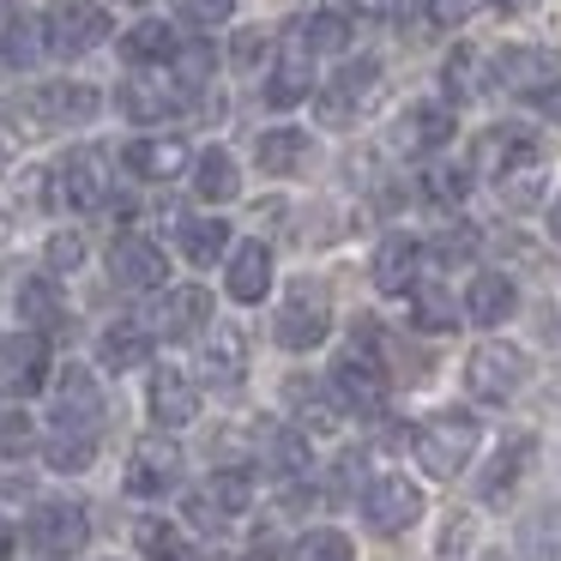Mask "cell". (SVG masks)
Wrapping results in <instances>:
<instances>
[{
	"mask_svg": "<svg viewBox=\"0 0 561 561\" xmlns=\"http://www.w3.org/2000/svg\"><path fill=\"white\" fill-rule=\"evenodd\" d=\"M411 453L428 477H459L477 453V423L465 411H435L423 428L411 435Z\"/></svg>",
	"mask_w": 561,
	"mask_h": 561,
	"instance_id": "obj_1",
	"label": "cell"
},
{
	"mask_svg": "<svg viewBox=\"0 0 561 561\" xmlns=\"http://www.w3.org/2000/svg\"><path fill=\"white\" fill-rule=\"evenodd\" d=\"M194 98V91L182 85V73L175 67H134V73L122 79V91H115V103H122V115L127 122H139V127H151V122H170L182 103Z\"/></svg>",
	"mask_w": 561,
	"mask_h": 561,
	"instance_id": "obj_2",
	"label": "cell"
},
{
	"mask_svg": "<svg viewBox=\"0 0 561 561\" xmlns=\"http://www.w3.org/2000/svg\"><path fill=\"white\" fill-rule=\"evenodd\" d=\"M332 332V302L320 284H290V296L278 302V320H272V339L284 344V351H314L320 339Z\"/></svg>",
	"mask_w": 561,
	"mask_h": 561,
	"instance_id": "obj_3",
	"label": "cell"
},
{
	"mask_svg": "<svg viewBox=\"0 0 561 561\" xmlns=\"http://www.w3.org/2000/svg\"><path fill=\"white\" fill-rule=\"evenodd\" d=\"M43 31H49V49L73 61V55H91L110 37V13H103L98 0H55L49 13H43Z\"/></svg>",
	"mask_w": 561,
	"mask_h": 561,
	"instance_id": "obj_4",
	"label": "cell"
},
{
	"mask_svg": "<svg viewBox=\"0 0 561 561\" xmlns=\"http://www.w3.org/2000/svg\"><path fill=\"white\" fill-rule=\"evenodd\" d=\"M85 537H91V519L73 501H43V507L31 513V549H37L43 561H73L79 549H85Z\"/></svg>",
	"mask_w": 561,
	"mask_h": 561,
	"instance_id": "obj_5",
	"label": "cell"
},
{
	"mask_svg": "<svg viewBox=\"0 0 561 561\" xmlns=\"http://www.w3.org/2000/svg\"><path fill=\"white\" fill-rule=\"evenodd\" d=\"M416 513H423V495H416L411 477H375V483L363 489V519H368V531H380V537L411 531Z\"/></svg>",
	"mask_w": 561,
	"mask_h": 561,
	"instance_id": "obj_6",
	"label": "cell"
},
{
	"mask_svg": "<svg viewBox=\"0 0 561 561\" xmlns=\"http://www.w3.org/2000/svg\"><path fill=\"white\" fill-rule=\"evenodd\" d=\"M465 387L489 404L513 399L525 387V351H513V344H477L471 363H465Z\"/></svg>",
	"mask_w": 561,
	"mask_h": 561,
	"instance_id": "obj_7",
	"label": "cell"
},
{
	"mask_svg": "<svg viewBox=\"0 0 561 561\" xmlns=\"http://www.w3.org/2000/svg\"><path fill=\"white\" fill-rule=\"evenodd\" d=\"M43 380H49V339H43V332L0 339V392H7V399H31Z\"/></svg>",
	"mask_w": 561,
	"mask_h": 561,
	"instance_id": "obj_8",
	"label": "cell"
},
{
	"mask_svg": "<svg viewBox=\"0 0 561 561\" xmlns=\"http://www.w3.org/2000/svg\"><path fill=\"white\" fill-rule=\"evenodd\" d=\"M55 206L67 211H98L110 206V163H103V151H73V158L55 170Z\"/></svg>",
	"mask_w": 561,
	"mask_h": 561,
	"instance_id": "obj_9",
	"label": "cell"
},
{
	"mask_svg": "<svg viewBox=\"0 0 561 561\" xmlns=\"http://www.w3.org/2000/svg\"><path fill=\"white\" fill-rule=\"evenodd\" d=\"M380 91V61H344L339 79L320 85V122L327 127H351L356 110Z\"/></svg>",
	"mask_w": 561,
	"mask_h": 561,
	"instance_id": "obj_10",
	"label": "cell"
},
{
	"mask_svg": "<svg viewBox=\"0 0 561 561\" xmlns=\"http://www.w3.org/2000/svg\"><path fill=\"white\" fill-rule=\"evenodd\" d=\"M495 79H501V91H513V98H543V91L561 79V61L549 49H537V43H513V49L495 55Z\"/></svg>",
	"mask_w": 561,
	"mask_h": 561,
	"instance_id": "obj_11",
	"label": "cell"
},
{
	"mask_svg": "<svg viewBox=\"0 0 561 561\" xmlns=\"http://www.w3.org/2000/svg\"><path fill=\"white\" fill-rule=\"evenodd\" d=\"M175 477H182L175 440L146 435L134 453H127V495H163V489H175Z\"/></svg>",
	"mask_w": 561,
	"mask_h": 561,
	"instance_id": "obj_12",
	"label": "cell"
},
{
	"mask_svg": "<svg viewBox=\"0 0 561 561\" xmlns=\"http://www.w3.org/2000/svg\"><path fill=\"white\" fill-rule=\"evenodd\" d=\"M163 272H170V260H163V248L146 242V236H122V242L110 248V278L122 284V290H158Z\"/></svg>",
	"mask_w": 561,
	"mask_h": 561,
	"instance_id": "obj_13",
	"label": "cell"
},
{
	"mask_svg": "<svg viewBox=\"0 0 561 561\" xmlns=\"http://www.w3.org/2000/svg\"><path fill=\"white\" fill-rule=\"evenodd\" d=\"M151 332L158 339H194V332H206L211 320V296L199 290V284H182V290H163V302L151 308Z\"/></svg>",
	"mask_w": 561,
	"mask_h": 561,
	"instance_id": "obj_14",
	"label": "cell"
},
{
	"mask_svg": "<svg viewBox=\"0 0 561 561\" xmlns=\"http://www.w3.org/2000/svg\"><path fill=\"white\" fill-rule=\"evenodd\" d=\"M55 416H61V428H98L103 423V392H98L91 368H61V380H55Z\"/></svg>",
	"mask_w": 561,
	"mask_h": 561,
	"instance_id": "obj_15",
	"label": "cell"
},
{
	"mask_svg": "<svg viewBox=\"0 0 561 561\" xmlns=\"http://www.w3.org/2000/svg\"><path fill=\"white\" fill-rule=\"evenodd\" d=\"M31 110H37L43 127H79L103 110V98L91 85H79V79H61V85H43L37 98H31Z\"/></svg>",
	"mask_w": 561,
	"mask_h": 561,
	"instance_id": "obj_16",
	"label": "cell"
},
{
	"mask_svg": "<svg viewBox=\"0 0 561 561\" xmlns=\"http://www.w3.org/2000/svg\"><path fill=\"white\" fill-rule=\"evenodd\" d=\"M332 387H339V399L351 404L356 416L387 411V368H375V363L363 368V356H344V363L332 368Z\"/></svg>",
	"mask_w": 561,
	"mask_h": 561,
	"instance_id": "obj_17",
	"label": "cell"
},
{
	"mask_svg": "<svg viewBox=\"0 0 561 561\" xmlns=\"http://www.w3.org/2000/svg\"><path fill=\"white\" fill-rule=\"evenodd\" d=\"M453 110L447 103H416V110L399 115V127H392V146L399 151H440L453 139Z\"/></svg>",
	"mask_w": 561,
	"mask_h": 561,
	"instance_id": "obj_18",
	"label": "cell"
},
{
	"mask_svg": "<svg viewBox=\"0 0 561 561\" xmlns=\"http://www.w3.org/2000/svg\"><path fill=\"white\" fill-rule=\"evenodd\" d=\"M151 416H158V428H187L199 416V387L182 368H158L151 375Z\"/></svg>",
	"mask_w": 561,
	"mask_h": 561,
	"instance_id": "obj_19",
	"label": "cell"
},
{
	"mask_svg": "<svg viewBox=\"0 0 561 561\" xmlns=\"http://www.w3.org/2000/svg\"><path fill=\"white\" fill-rule=\"evenodd\" d=\"M308 91H314V55H308L302 43L284 37V55H278V67H272V79H266V103L272 110H296Z\"/></svg>",
	"mask_w": 561,
	"mask_h": 561,
	"instance_id": "obj_20",
	"label": "cell"
},
{
	"mask_svg": "<svg viewBox=\"0 0 561 561\" xmlns=\"http://www.w3.org/2000/svg\"><path fill=\"white\" fill-rule=\"evenodd\" d=\"M224 290L236 296V302H266V290H272V248L266 242H242L230 254V272H224Z\"/></svg>",
	"mask_w": 561,
	"mask_h": 561,
	"instance_id": "obj_21",
	"label": "cell"
},
{
	"mask_svg": "<svg viewBox=\"0 0 561 561\" xmlns=\"http://www.w3.org/2000/svg\"><path fill=\"white\" fill-rule=\"evenodd\" d=\"M248 501H254V483H248L242 471H218L194 501H187V513H194L199 525H218V519H236V513H248Z\"/></svg>",
	"mask_w": 561,
	"mask_h": 561,
	"instance_id": "obj_22",
	"label": "cell"
},
{
	"mask_svg": "<svg viewBox=\"0 0 561 561\" xmlns=\"http://www.w3.org/2000/svg\"><path fill=\"white\" fill-rule=\"evenodd\" d=\"M416 266H423V248H416L411 236H387V242L375 248V290L380 296L416 290Z\"/></svg>",
	"mask_w": 561,
	"mask_h": 561,
	"instance_id": "obj_23",
	"label": "cell"
},
{
	"mask_svg": "<svg viewBox=\"0 0 561 561\" xmlns=\"http://www.w3.org/2000/svg\"><path fill=\"white\" fill-rule=\"evenodd\" d=\"M151 320H115L110 332H103V344H98V356H103V368H115V375H127V368H146L151 363Z\"/></svg>",
	"mask_w": 561,
	"mask_h": 561,
	"instance_id": "obj_24",
	"label": "cell"
},
{
	"mask_svg": "<svg viewBox=\"0 0 561 561\" xmlns=\"http://www.w3.org/2000/svg\"><path fill=\"white\" fill-rule=\"evenodd\" d=\"M122 163L139 175V182H175L187 170V146L182 139H134L122 151Z\"/></svg>",
	"mask_w": 561,
	"mask_h": 561,
	"instance_id": "obj_25",
	"label": "cell"
},
{
	"mask_svg": "<svg viewBox=\"0 0 561 561\" xmlns=\"http://www.w3.org/2000/svg\"><path fill=\"white\" fill-rule=\"evenodd\" d=\"M199 368H206L211 387H242V375H248V344H242V332H236V327H211L206 351H199Z\"/></svg>",
	"mask_w": 561,
	"mask_h": 561,
	"instance_id": "obj_26",
	"label": "cell"
},
{
	"mask_svg": "<svg viewBox=\"0 0 561 561\" xmlns=\"http://www.w3.org/2000/svg\"><path fill=\"white\" fill-rule=\"evenodd\" d=\"M507 314H513V278L477 272V278L465 284V320H471V327H501Z\"/></svg>",
	"mask_w": 561,
	"mask_h": 561,
	"instance_id": "obj_27",
	"label": "cell"
},
{
	"mask_svg": "<svg viewBox=\"0 0 561 561\" xmlns=\"http://www.w3.org/2000/svg\"><path fill=\"white\" fill-rule=\"evenodd\" d=\"M308 151H314V139H308L302 127H266V134L254 139V158L266 175H296L308 163Z\"/></svg>",
	"mask_w": 561,
	"mask_h": 561,
	"instance_id": "obj_28",
	"label": "cell"
},
{
	"mask_svg": "<svg viewBox=\"0 0 561 561\" xmlns=\"http://www.w3.org/2000/svg\"><path fill=\"white\" fill-rule=\"evenodd\" d=\"M194 194L206 199V206H230V199L242 194V170H236V158L224 146H211L194 158Z\"/></svg>",
	"mask_w": 561,
	"mask_h": 561,
	"instance_id": "obj_29",
	"label": "cell"
},
{
	"mask_svg": "<svg viewBox=\"0 0 561 561\" xmlns=\"http://www.w3.org/2000/svg\"><path fill=\"white\" fill-rule=\"evenodd\" d=\"M284 37L302 43L314 61H320V55H344V43H351V19H344V13H302Z\"/></svg>",
	"mask_w": 561,
	"mask_h": 561,
	"instance_id": "obj_30",
	"label": "cell"
},
{
	"mask_svg": "<svg viewBox=\"0 0 561 561\" xmlns=\"http://www.w3.org/2000/svg\"><path fill=\"white\" fill-rule=\"evenodd\" d=\"M175 49H182V37H175V25H163V19H139V25L122 37V55H127L134 67L175 61Z\"/></svg>",
	"mask_w": 561,
	"mask_h": 561,
	"instance_id": "obj_31",
	"label": "cell"
},
{
	"mask_svg": "<svg viewBox=\"0 0 561 561\" xmlns=\"http://www.w3.org/2000/svg\"><path fill=\"white\" fill-rule=\"evenodd\" d=\"M525 158H537V139L525 134V127H495V134L477 139V170H489V175L513 170V163H525Z\"/></svg>",
	"mask_w": 561,
	"mask_h": 561,
	"instance_id": "obj_32",
	"label": "cell"
},
{
	"mask_svg": "<svg viewBox=\"0 0 561 561\" xmlns=\"http://www.w3.org/2000/svg\"><path fill=\"white\" fill-rule=\"evenodd\" d=\"M290 416L302 428H332L339 423V387H314V380H290Z\"/></svg>",
	"mask_w": 561,
	"mask_h": 561,
	"instance_id": "obj_33",
	"label": "cell"
},
{
	"mask_svg": "<svg viewBox=\"0 0 561 561\" xmlns=\"http://www.w3.org/2000/svg\"><path fill=\"white\" fill-rule=\"evenodd\" d=\"M19 314L31 320V332H61L67 327V308H61V296H55V284L49 278H31V284H19Z\"/></svg>",
	"mask_w": 561,
	"mask_h": 561,
	"instance_id": "obj_34",
	"label": "cell"
},
{
	"mask_svg": "<svg viewBox=\"0 0 561 561\" xmlns=\"http://www.w3.org/2000/svg\"><path fill=\"white\" fill-rule=\"evenodd\" d=\"M224 248H230V224L224 218H187L182 224V254L194 260V266H218Z\"/></svg>",
	"mask_w": 561,
	"mask_h": 561,
	"instance_id": "obj_35",
	"label": "cell"
},
{
	"mask_svg": "<svg viewBox=\"0 0 561 561\" xmlns=\"http://www.w3.org/2000/svg\"><path fill=\"white\" fill-rule=\"evenodd\" d=\"M537 199H543V151L513 163V170H501V206L507 211H531Z\"/></svg>",
	"mask_w": 561,
	"mask_h": 561,
	"instance_id": "obj_36",
	"label": "cell"
},
{
	"mask_svg": "<svg viewBox=\"0 0 561 561\" xmlns=\"http://www.w3.org/2000/svg\"><path fill=\"white\" fill-rule=\"evenodd\" d=\"M43 459H49V471L79 477V471H91V459H98V440H91V428L85 435H79V428H61V435L43 447Z\"/></svg>",
	"mask_w": 561,
	"mask_h": 561,
	"instance_id": "obj_37",
	"label": "cell"
},
{
	"mask_svg": "<svg viewBox=\"0 0 561 561\" xmlns=\"http://www.w3.org/2000/svg\"><path fill=\"white\" fill-rule=\"evenodd\" d=\"M43 49H49V31L37 25V19H19V25H7V37H0V61L7 67H37L43 61Z\"/></svg>",
	"mask_w": 561,
	"mask_h": 561,
	"instance_id": "obj_38",
	"label": "cell"
},
{
	"mask_svg": "<svg viewBox=\"0 0 561 561\" xmlns=\"http://www.w3.org/2000/svg\"><path fill=\"white\" fill-rule=\"evenodd\" d=\"M411 308H416V327H423V332H447V327H459V314H465L440 284H416V302Z\"/></svg>",
	"mask_w": 561,
	"mask_h": 561,
	"instance_id": "obj_39",
	"label": "cell"
},
{
	"mask_svg": "<svg viewBox=\"0 0 561 561\" xmlns=\"http://www.w3.org/2000/svg\"><path fill=\"white\" fill-rule=\"evenodd\" d=\"M266 465L278 477H302L314 459H308V440L296 435V428H272V435H266Z\"/></svg>",
	"mask_w": 561,
	"mask_h": 561,
	"instance_id": "obj_40",
	"label": "cell"
},
{
	"mask_svg": "<svg viewBox=\"0 0 561 561\" xmlns=\"http://www.w3.org/2000/svg\"><path fill=\"white\" fill-rule=\"evenodd\" d=\"M290 561H356V549H351V537H344V531L320 525V531H302V537H296Z\"/></svg>",
	"mask_w": 561,
	"mask_h": 561,
	"instance_id": "obj_41",
	"label": "cell"
},
{
	"mask_svg": "<svg viewBox=\"0 0 561 561\" xmlns=\"http://www.w3.org/2000/svg\"><path fill=\"white\" fill-rule=\"evenodd\" d=\"M139 549H146L151 561H194L187 556V543H182V531H175L170 519H139Z\"/></svg>",
	"mask_w": 561,
	"mask_h": 561,
	"instance_id": "obj_42",
	"label": "cell"
},
{
	"mask_svg": "<svg viewBox=\"0 0 561 561\" xmlns=\"http://www.w3.org/2000/svg\"><path fill=\"white\" fill-rule=\"evenodd\" d=\"M423 194L440 199V206H465V194H471V170H459V163H435V170H423Z\"/></svg>",
	"mask_w": 561,
	"mask_h": 561,
	"instance_id": "obj_43",
	"label": "cell"
},
{
	"mask_svg": "<svg viewBox=\"0 0 561 561\" xmlns=\"http://www.w3.org/2000/svg\"><path fill=\"white\" fill-rule=\"evenodd\" d=\"M525 543H531L537 556L556 561V556H561V507H537L531 525H525Z\"/></svg>",
	"mask_w": 561,
	"mask_h": 561,
	"instance_id": "obj_44",
	"label": "cell"
},
{
	"mask_svg": "<svg viewBox=\"0 0 561 561\" xmlns=\"http://www.w3.org/2000/svg\"><path fill=\"white\" fill-rule=\"evenodd\" d=\"M525 459H531V440H519V447H501L495 471H483V495H507V483L519 477Z\"/></svg>",
	"mask_w": 561,
	"mask_h": 561,
	"instance_id": "obj_45",
	"label": "cell"
},
{
	"mask_svg": "<svg viewBox=\"0 0 561 561\" xmlns=\"http://www.w3.org/2000/svg\"><path fill=\"white\" fill-rule=\"evenodd\" d=\"M37 447V423L25 411H0V453H31Z\"/></svg>",
	"mask_w": 561,
	"mask_h": 561,
	"instance_id": "obj_46",
	"label": "cell"
},
{
	"mask_svg": "<svg viewBox=\"0 0 561 561\" xmlns=\"http://www.w3.org/2000/svg\"><path fill=\"white\" fill-rule=\"evenodd\" d=\"M266 49H272V31H236V37H230V67H242V73H248V67L266 61Z\"/></svg>",
	"mask_w": 561,
	"mask_h": 561,
	"instance_id": "obj_47",
	"label": "cell"
},
{
	"mask_svg": "<svg viewBox=\"0 0 561 561\" xmlns=\"http://www.w3.org/2000/svg\"><path fill=\"white\" fill-rule=\"evenodd\" d=\"M440 79H447L453 98H471V91H477V55L471 49H453L447 67H440Z\"/></svg>",
	"mask_w": 561,
	"mask_h": 561,
	"instance_id": "obj_48",
	"label": "cell"
},
{
	"mask_svg": "<svg viewBox=\"0 0 561 561\" xmlns=\"http://www.w3.org/2000/svg\"><path fill=\"white\" fill-rule=\"evenodd\" d=\"M423 13H428V25H435V31H459L465 19L477 13V0H423Z\"/></svg>",
	"mask_w": 561,
	"mask_h": 561,
	"instance_id": "obj_49",
	"label": "cell"
},
{
	"mask_svg": "<svg viewBox=\"0 0 561 561\" xmlns=\"http://www.w3.org/2000/svg\"><path fill=\"white\" fill-rule=\"evenodd\" d=\"M79 266H85V242L73 230L49 236V272H79Z\"/></svg>",
	"mask_w": 561,
	"mask_h": 561,
	"instance_id": "obj_50",
	"label": "cell"
},
{
	"mask_svg": "<svg viewBox=\"0 0 561 561\" xmlns=\"http://www.w3.org/2000/svg\"><path fill=\"white\" fill-rule=\"evenodd\" d=\"M175 73H182L187 91H199V85H206V73H211V49H199V43H194V49H175Z\"/></svg>",
	"mask_w": 561,
	"mask_h": 561,
	"instance_id": "obj_51",
	"label": "cell"
},
{
	"mask_svg": "<svg viewBox=\"0 0 561 561\" xmlns=\"http://www.w3.org/2000/svg\"><path fill=\"white\" fill-rule=\"evenodd\" d=\"M471 543H477V525L459 513V519L447 525V537H440V561H465V556H471Z\"/></svg>",
	"mask_w": 561,
	"mask_h": 561,
	"instance_id": "obj_52",
	"label": "cell"
},
{
	"mask_svg": "<svg viewBox=\"0 0 561 561\" xmlns=\"http://www.w3.org/2000/svg\"><path fill=\"white\" fill-rule=\"evenodd\" d=\"M182 13L194 19V25H224V19L236 13V0H182Z\"/></svg>",
	"mask_w": 561,
	"mask_h": 561,
	"instance_id": "obj_53",
	"label": "cell"
},
{
	"mask_svg": "<svg viewBox=\"0 0 561 561\" xmlns=\"http://www.w3.org/2000/svg\"><path fill=\"white\" fill-rule=\"evenodd\" d=\"M543 110H549V122H561V79L543 91Z\"/></svg>",
	"mask_w": 561,
	"mask_h": 561,
	"instance_id": "obj_54",
	"label": "cell"
},
{
	"mask_svg": "<svg viewBox=\"0 0 561 561\" xmlns=\"http://www.w3.org/2000/svg\"><path fill=\"white\" fill-rule=\"evenodd\" d=\"M7 556H13V525L0 519V561H7Z\"/></svg>",
	"mask_w": 561,
	"mask_h": 561,
	"instance_id": "obj_55",
	"label": "cell"
},
{
	"mask_svg": "<svg viewBox=\"0 0 561 561\" xmlns=\"http://www.w3.org/2000/svg\"><path fill=\"white\" fill-rule=\"evenodd\" d=\"M549 236L561 242V194H556V206H549Z\"/></svg>",
	"mask_w": 561,
	"mask_h": 561,
	"instance_id": "obj_56",
	"label": "cell"
},
{
	"mask_svg": "<svg viewBox=\"0 0 561 561\" xmlns=\"http://www.w3.org/2000/svg\"><path fill=\"white\" fill-rule=\"evenodd\" d=\"M489 7H501V13H519V7H537V0H489Z\"/></svg>",
	"mask_w": 561,
	"mask_h": 561,
	"instance_id": "obj_57",
	"label": "cell"
},
{
	"mask_svg": "<svg viewBox=\"0 0 561 561\" xmlns=\"http://www.w3.org/2000/svg\"><path fill=\"white\" fill-rule=\"evenodd\" d=\"M7 236H13V224H7V211H0V242H7Z\"/></svg>",
	"mask_w": 561,
	"mask_h": 561,
	"instance_id": "obj_58",
	"label": "cell"
},
{
	"mask_svg": "<svg viewBox=\"0 0 561 561\" xmlns=\"http://www.w3.org/2000/svg\"><path fill=\"white\" fill-rule=\"evenodd\" d=\"M13 7H19V0H0V19H7V13H13Z\"/></svg>",
	"mask_w": 561,
	"mask_h": 561,
	"instance_id": "obj_59",
	"label": "cell"
},
{
	"mask_svg": "<svg viewBox=\"0 0 561 561\" xmlns=\"http://www.w3.org/2000/svg\"><path fill=\"white\" fill-rule=\"evenodd\" d=\"M489 561H507V556H489Z\"/></svg>",
	"mask_w": 561,
	"mask_h": 561,
	"instance_id": "obj_60",
	"label": "cell"
},
{
	"mask_svg": "<svg viewBox=\"0 0 561 561\" xmlns=\"http://www.w3.org/2000/svg\"><path fill=\"white\" fill-rule=\"evenodd\" d=\"M134 7H146V0H134Z\"/></svg>",
	"mask_w": 561,
	"mask_h": 561,
	"instance_id": "obj_61",
	"label": "cell"
}]
</instances>
